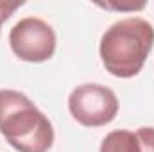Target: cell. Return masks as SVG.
Segmentation results:
<instances>
[{
	"label": "cell",
	"mask_w": 154,
	"mask_h": 152,
	"mask_svg": "<svg viewBox=\"0 0 154 152\" xmlns=\"http://www.w3.org/2000/svg\"><path fill=\"white\" fill-rule=\"evenodd\" d=\"M68 111L84 127H102L115 120L118 99L115 91L102 84H81L68 97Z\"/></svg>",
	"instance_id": "3"
},
{
	"label": "cell",
	"mask_w": 154,
	"mask_h": 152,
	"mask_svg": "<svg viewBox=\"0 0 154 152\" xmlns=\"http://www.w3.org/2000/svg\"><path fill=\"white\" fill-rule=\"evenodd\" d=\"M140 152H154V127H140L136 132Z\"/></svg>",
	"instance_id": "6"
},
{
	"label": "cell",
	"mask_w": 154,
	"mask_h": 152,
	"mask_svg": "<svg viewBox=\"0 0 154 152\" xmlns=\"http://www.w3.org/2000/svg\"><path fill=\"white\" fill-rule=\"evenodd\" d=\"M154 47V27L140 16L118 20L100 38V59L115 77L129 79L140 74Z\"/></svg>",
	"instance_id": "1"
},
{
	"label": "cell",
	"mask_w": 154,
	"mask_h": 152,
	"mask_svg": "<svg viewBox=\"0 0 154 152\" xmlns=\"http://www.w3.org/2000/svg\"><path fill=\"white\" fill-rule=\"evenodd\" d=\"M99 152H140V143L134 132L118 129L106 134Z\"/></svg>",
	"instance_id": "5"
},
{
	"label": "cell",
	"mask_w": 154,
	"mask_h": 152,
	"mask_svg": "<svg viewBox=\"0 0 154 152\" xmlns=\"http://www.w3.org/2000/svg\"><path fill=\"white\" fill-rule=\"evenodd\" d=\"M23 2H14V4H9V2H4V0H0V27H2V23L14 13V9H18L20 5H22Z\"/></svg>",
	"instance_id": "7"
},
{
	"label": "cell",
	"mask_w": 154,
	"mask_h": 152,
	"mask_svg": "<svg viewBox=\"0 0 154 152\" xmlns=\"http://www.w3.org/2000/svg\"><path fill=\"white\" fill-rule=\"evenodd\" d=\"M0 134L18 152H48L54 143L50 120L16 90H0Z\"/></svg>",
	"instance_id": "2"
},
{
	"label": "cell",
	"mask_w": 154,
	"mask_h": 152,
	"mask_svg": "<svg viewBox=\"0 0 154 152\" xmlns=\"http://www.w3.org/2000/svg\"><path fill=\"white\" fill-rule=\"evenodd\" d=\"M56 32L41 18L27 16L16 22L9 32V45L14 56L27 63L48 61L56 52Z\"/></svg>",
	"instance_id": "4"
},
{
	"label": "cell",
	"mask_w": 154,
	"mask_h": 152,
	"mask_svg": "<svg viewBox=\"0 0 154 152\" xmlns=\"http://www.w3.org/2000/svg\"><path fill=\"white\" fill-rule=\"evenodd\" d=\"M99 5L106 7V9H115V11H136V9H143L145 2H140V4H99Z\"/></svg>",
	"instance_id": "8"
}]
</instances>
